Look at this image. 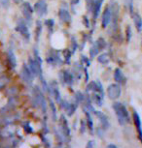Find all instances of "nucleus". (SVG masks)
<instances>
[{"label":"nucleus","mask_w":142,"mask_h":148,"mask_svg":"<svg viewBox=\"0 0 142 148\" xmlns=\"http://www.w3.org/2000/svg\"><path fill=\"white\" fill-rule=\"evenodd\" d=\"M106 148H118V147H117L116 145H114V144H109V145H107Z\"/></svg>","instance_id":"27"},{"label":"nucleus","mask_w":142,"mask_h":148,"mask_svg":"<svg viewBox=\"0 0 142 148\" xmlns=\"http://www.w3.org/2000/svg\"><path fill=\"white\" fill-rule=\"evenodd\" d=\"M105 47H106V42H105L103 38H99L98 40H96L90 49L91 58H94V56H96V55L98 54L100 49H103Z\"/></svg>","instance_id":"2"},{"label":"nucleus","mask_w":142,"mask_h":148,"mask_svg":"<svg viewBox=\"0 0 142 148\" xmlns=\"http://www.w3.org/2000/svg\"><path fill=\"white\" fill-rule=\"evenodd\" d=\"M7 56H8V60H9V62L11 64V66L13 67H16V64H17V60H16V55L14 53V51L12 49H9L7 52Z\"/></svg>","instance_id":"17"},{"label":"nucleus","mask_w":142,"mask_h":148,"mask_svg":"<svg viewBox=\"0 0 142 148\" xmlns=\"http://www.w3.org/2000/svg\"><path fill=\"white\" fill-rule=\"evenodd\" d=\"M122 90L119 83H112L107 88V95L111 100H116L121 96Z\"/></svg>","instance_id":"3"},{"label":"nucleus","mask_w":142,"mask_h":148,"mask_svg":"<svg viewBox=\"0 0 142 148\" xmlns=\"http://www.w3.org/2000/svg\"><path fill=\"white\" fill-rule=\"evenodd\" d=\"M21 10L24 16V18H26V21L29 22L31 21L32 14L34 12V10H33V8L31 7V5H30L28 2H24V3H23V5H21Z\"/></svg>","instance_id":"8"},{"label":"nucleus","mask_w":142,"mask_h":148,"mask_svg":"<svg viewBox=\"0 0 142 148\" xmlns=\"http://www.w3.org/2000/svg\"><path fill=\"white\" fill-rule=\"evenodd\" d=\"M112 21V10L110 6H107L103 11L101 18V26L102 28H106L109 25L110 22Z\"/></svg>","instance_id":"7"},{"label":"nucleus","mask_w":142,"mask_h":148,"mask_svg":"<svg viewBox=\"0 0 142 148\" xmlns=\"http://www.w3.org/2000/svg\"><path fill=\"white\" fill-rule=\"evenodd\" d=\"M70 2H71V4H72V5H76V4L79 3L80 0H70Z\"/></svg>","instance_id":"26"},{"label":"nucleus","mask_w":142,"mask_h":148,"mask_svg":"<svg viewBox=\"0 0 142 148\" xmlns=\"http://www.w3.org/2000/svg\"><path fill=\"white\" fill-rule=\"evenodd\" d=\"M28 68L33 76H40L42 73L41 71V61L35 59V58H29Z\"/></svg>","instance_id":"5"},{"label":"nucleus","mask_w":142,"mask_h":148,"mask_svg":"<svg viewBox=\"0 0 142 148\" xmlns=\"http://www.w3.org/2000/svg\"><path fill=\"white\" fill-rule=\"evenodd\" d=\"M41 32H42V24H41L40 21H37V22H36V30H35L36 40H38L39 37H40Z\"/></svg>","instance_id":"19"},{"label":"nucleus","mask_w":142,"mask_h":148,"mask_svg":"<svg viewBox=\"0 0 142 148\" xmlns=\"http://www.w3.org/2000/svg\"><path fill=\"white\" fill-rule=\"evenodd\" d=\"M114 79H115V82L117 83H119L120 85L126 83V77H125L124 73L122 72L121 69L117 68L115 70V73H114Z\"/></svg>","instance_id":"12"},{"label":"nucleus","mask_w":142,"mask_h":148,"mask_svg":"<svg viewBox=\"0 0 142 148\" xmlns=\"http://www.w3.org/2000/svg\"><path fill=\"white\" fill-rule=\"evenodd\" d=\"M60 62H62V58H60V55L58 54V52H57L55 49L50 51L49 54L47 55V63L55 66Z\"/></svg>","instance_id":"9"},{"label":"nucleus","mask_w":142,"mask_h":148,"mask_svg":"<svg viewBox=\"0 0 142 148\" xmlns=\"http://www.w3.org/2000/svg\"><path fill=\"white\" fill-rule=\"evenodd\" d=\"M14 1H15V2H16V3H19V2H21V0H14Z\"/></svg>","instance_id":"28"},{"label":"nucleus","mask_w":142,"mask_h":148,"mask_svg":"<svg viewBox=\"0 0 142 148\" xmlns=\"http://www.w3.org/2000/svg\"><path fill=\"white\" fill-rule=\"evenodd\" d=\"M113 110L115 111L118 121L121 125H126L130 122V116L127 111V108L122 103L116 102L113 104Z\"/></svg>","instance_id":"1"},{"label":"nucleus","mask_w":142,"mask_h":148,"mask_svg":"<svg viewBox=\"0 0 142 148\" xmlns=\"http://www.w3.org/2000/svg\"><path fill=\"white\" fill-rule=\"evenodd\" d=\"M62 74L63 82H64L66 84L71 85L72 83H73V77H72L71 73L69 71H67V70H64V71L62 72Z\"/></svg>","instance_id":"15"},{"label":"nucleus","mask_w":142,"mask_h":148,"mask_svg":"<svg viewBox=\"0 0 142 148\" xmlns=\"http://www.w3.org/2000/svg\"><path fill=\"white\" fill-rule=\"evenodd\" d=\"M125 6L129 9L130 13H133V0H125Z\"/></svg>","instance_id":"21"},{"label":"nucleus","mask_w":142,"mask_h":148,"mask_svg":"<svg viewBox=\"0 0 142 148\" xmlns=\"http://www.w3.org/2000/svg\"><path fill=\"white\" fill-rule=\"evenodd\" d=\"M94 113L96 114L97 116V118L99 119L100 123L102 124V127H104L105 129L108 128V126H109V122H108L106 115H105L104 113H102L101 111H97V110H94Z\"/></svg>","instance_id":"14"},{"label":"nucleus","mask_w":142,"mask_h":148,"mask_svg":"<svg viewBox=\"0 0 142 148\" xmlns=\"http://www.w3.org/2000/svg\"><path fill=\"white\" fill-rule=\"evenodd\" d=\"M132 18L133 23H134L136 30H137L138 32H141L142 31V18L140 16V15L137 13H132Z\"/></svg>","instance_id":"13"},{"label":"nucleus","mask_w":142,"mask_h":148,"mask_svg":"<svg viewBox=\"0 0 142 148\" xmlns=\"http://www.w3.org/2000/svg\"><path fill=\"white\" fill-rule=\"evenodd\" d=\"M45 23H46L47 28L49 29V31L52 32L53 31V28H54V25H55V21H53V19L49 18V19H47V21H45Z\"/></svg>","instance_id":"22"},{"label":"nucleus","mask_w":142,"mask_h":148,"mask_svg":"<svg viewBox=\"0 0 142 148\" xmlns=\"http://www.w3.org/2000/svg\"><path fill=\"white\" fill-rule=\"evenodd\" d=\"M86 116H87V126H88L89 129H90V131H93V129H94L93 120H91V114L88 110L86 111Z\"/></svg>","instance_id":"20"},{"label":"nucleus","mask_w":142,"mask_h":148,"mask_svg":"<svg viewBox=\"0 0 142 148\" xmlns=\"http://www.w3.org/2000/svg\"><path fill=\"white\" fill-rule=\"evenodd\" d=\"M34 12L37 14L39 16H43L48 13V6L45 0H38L34 4Z\"/></svg>","instance_id":"6"},{"label":"nucleus","mask_w":142,"mask_h":148,"mask_svg":"<svg viewBox=\"0 0 142 148\" xmlns=\"http://www.w3.org/2000/svg\"><path fill=\"white\" fill-rule=\"evenodd\" d=\"M86 148H96V143H94V141H93V140L89 141V143L87 146H86Z\"/></svg>","instance_id":"25"},{"label":"nucleus","mask_w":142,"mask_h":148,"mask_svg":"<svg viewBox=\"0 0 142 148\" xmlns=\"http://www.w3.org/2000/svg\"><path fill=\"white\" fill-rule=\"evenodd\" d=\"M97 61L100 63V64H103V65H105V64H108L110 61V57H109V54L108 53H102L100 54L98 57H97Z\"/></svg>","instance_id":"18"},{"label":"nucleus","mask_w":142,"mask_h":148,"mask_svg":"<svg viewBox=\"0 0 142 148\" xmlns=\"http://www.w3.org/2000/svg\"><path fill=\"white\" fill-rule=\"evenodd\" d=\"M32 77H33V75H32V73L30 72L28 67L24 66V68H23V77H24V82H31Z\"/></svg>","instance_id":"16"},{"label":"nucleus","mask_w":142,"mask_h":148,"mask_svg":"<svg viewBox=\"0 0 142 148\" xmlns=\"http://www.w3.org/2000/svg\"><path fill=\"white\" fill-rule=\"evenodd\" d=\"M86 5H87L89 12H91V10H93V5H94V0H86Z\"/></svg>","instance_id":"23"},{"label":"nucleus","mask_w":142,"mask_h":148,"mask_svg":"<svg viewBox=\"0 0 142 148\" xmlns=\"http://www.w3.org/2000/svg\"><path fill=\"white\" fill-rule=\"evenodd\" d=\"M16 31L23 37L24 40L28 41L30 39V33L28 30V27L26 26V22L23 21H19L18 24L16 26Z\"/></svg>","instance_id":"4"},{"label":"nucleus","mask_w":142,"mask_h":148,"mask_svg":"<svg viewBox=\"0 0 142 148\" xmlns=\"http://www.w3.org/2000/svg\"><path fill=\"white\" fill-rule=\"evenodd\" d=\"M58 18H60V21L62 22V23H69L71 21V16L69 11L66 9V8L62 7L58 11Z\"/></svg>","instance_id":"11"},{"label":"nucleus","mask_w":142,"mask_h":148,"mask_svg":"<svg viewBox=\"0 0 142 148\" xmlns=\"http://www.w3.org/2000/svg\"><path fill=\"white\" fill-rule=\"evenodd\" d=\"M132 119H133V122H134V125H135V127H136V130H137L139 139H140V141H141V143H142V122H141V119H140V116H139V114L136 112L135 110H133Z\"/></svg>","instance_id":"10"},{"label":"nucleus","mask_w":142,"mask_h":148,"mask_svg":"<svg viewBox=\"0 0 142 148\" xmlns=\"http://www.w3.org/2000/svg\"><path fill=\"white\" fill-rule=\"evenodd\" d=\"M126 34H127V40L130 41V38H132V28H130V25H127V31H126Z\"/></svg>","instance_id":"24"}]
</instances>
